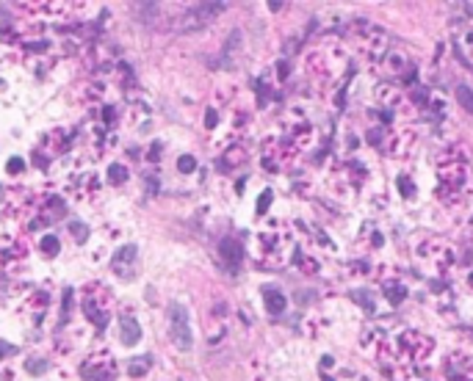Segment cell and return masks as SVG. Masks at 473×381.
<instances>
[{
    "mask_svg": "<svg viewBox=\"0 0 473 381\" xmlns=\"http://www.w3.org/2000/svg\"><path fill=\"white\" fill-rule=\"evenodd\" d=\"M80 309L86 315V320L97 329V334L105 332V326L111 323V312H114V293L108 285L103 282H86L80 288Z\"/></svg>",
    "mask_w": 473,
    "mask_h": 381,
    "instance_id": "obj_1",
    "label": "cell"
},
{
    "mask_svg": "<svg viewBox=\"0 0 473 381\" xmlns=\"http://www.w3.org/2000/svg\"><path fill=\"white\" fill-rule=\"evenodd\" d=\"M437 182H440V199L449 202V205H457L463 191H465V182H468V166L460 155L446 153L440 155L437 160Z\"/></svg>",
    "mask_w": 473,
    "mask_h": 381,
    "instance_id": "obj_2",
    "label": "cell"
},
{
    "mask_svg": "<svg viewBox=\"0 0 473 381\" xmlns=\"http://www.w3.org/2000/svg\"><path fill=\"white\" fill-rule=\"evenodd\" d=\"M294 251V238L291 232L280 224L263 229L257 235V257L269 268H283L288 263V254Z\"/></svg>",
    "mask_w": 473,
    "mask_h": 381,
    "instance_id": "obj_3",
    "label": "cell"
},
{
    "mask_svg": "<svg viewBox=\"0 0 473 381\" xmlns=\"http://www.w3.org/2000/svg\"><path fill=\"white\" fill-rule=\"evenodd\" d=\"M117 376H119L117 359H114V354L105 351V348L91 351V354L80 362V379L83 381H117Z\"/></svg>",
    "mask_w": 473,
    "mask_h": 381,
    "instance_id": "obj_4",
    "label": "cell"
},
{
    "mask_svg": "<svg viewBox=\"0 0 473 381\" xmlns=\"http://www.w3.org/2000/svg\"><path fill=\"white\" fill-rule=\"evenodd\" d=\"M435 351V340L421 334V332H404L398 337V354L404 362L415 365V362H423L429 354Z\"/></svg>",
    "mask_w": 473,
    "mask_h": 381,
    "instance_id": "obj_5",
    "label": "cell"
},
{
    "mask_svg": "<svg viewBox=\"0 0 473 381\" xmlns=\"http://www.w3.org/2000/svg\"><path fill=\"white\" fill-rule=\"evenodd\" d=\"M169 337L174 343V348L188 351L194 345V334H191V323H188V312L183 304H169Z\"/></svg>",
    "mask_w": 473,
    "mask_h": 381,
    "instance_id": "obj_6",
    "label": "cell"
},
{
    "mask_svg": "<svg viewBox=\"0 0 473 381\" xmlns=\"http://www.w3.org/2000/svg\"><path fill=\"white\" fill-rule=\"evenodd\" d=\"M371 67L380 72L382 77H401V80H412L415 67L404 53H385L380 59L371 61Z\"/></svg>",
    "mask_w": 473,
    "mask_h": 381,
    "instance_id": "obj_7",
    "label": "cell"
},
{
    "mask_svg": "<svg viewBox=\"0 0 473 381\" xmlns=\"http://www.w3.org/2000/svg\"><path fill=\"white\" fill-rule=\"evenodd\" d=\"M225 8H227L225 3H197V6H191V8L183 14V20L177 22V28H180V31H197V28H205V25H208L211 20H216Z\"/></svg>",
    "mask_w": 473,
    "mask_h": 381,
    "instance_id": "obj_8",
    "label": "cell"
},
{
    "mask_svg": "<svg viewBox=\"0 0 473 381\" xmlns=\"http://www.w3.org/2000/svg\"><path fill=\"white\" fill-rule=\"evenodd\" d=\"M421 257L432 260V263L440 265V268L457 265V249H454L446 238H429V240H423V243H421Z\"/></svg>",
    "mask_w": 473,
    "mask_h": 381,
    "instance_id": "obj_9",
    "label": "cell"
},
{
    "mask_svg": "<svg viewBox=\"0 0 473 381\" xmlns=\"http://www.w3.org/2000/svg\"><path fill=\"white\" fill-rule=\"evenodd\" d=\"M136 263H139V249L133 246V243H128V246H122L114 257H111V271L119 277V279H133V274H136Z\"/></svg>",
    "mask_w": 473,
    "mask_h": 381,
    "instance_id": "obj_10",
    "label": "cell"
},
{
    "mask_svg": "<svg viewBox=\"0 0 473 381\" xmlns=\"http://www.w3.org/2000/svg\"><path fill=\"white\" fill-rule=\"evenodd\" d=\"M446 376L449 381H473V359L463 351L446 357Z\"/></svg>",
    "mask_w": 473,
    "mask_h": 381,
    "instance_id": "obj_11",
    "label": "cell"
},
{
    "mask_svg": "<svg viewBox=\"0 0 473 381\" xmlns=\"http://www.w3.org/2000/svg\"><path fill=\"white\" fill-rule=\"evenodd\" d=\"M97 191H100V182H97V177H94L91 171H83V174L70 180V194H73L75 199H89V196H94Z\"/></svg>",
    "mask_w": 473,
    "mask_h": 381,
    "instance_id": "obj_12",
    "label": "cell"
},
{
    "mask_svg": "<svg viewBox=\"0 0 473 381\" xmlns=\"http://www.w3.org/2000/svg\"><path fill=\"white\" fill-rule=\"evenodd\" d=\"M47 309H50V296H47V290H33V293L25 299V312L31 315V320H33L36 326L45 320Z\"/></svg>",
    "mask_w": 473,
    "mask_h": 381,
    "instance_id": "obj_13",
    "label": "cell"
},
{
    "mask_svg": "<svg viewBox=\"0 0 473 381\" xmlns=\"http://www.w3.org/2000/svg\"><path fill=\"white\" fill-rule=\"evenodd\" d=\"M139 340H142V326H139L136 315L122 312L119 315V343L122 345H136Z\"/></svg>",
    "mask_w": 473,
    "mask_h": 381,
    "instance_id": "obj_14",
    "label": "cell"
},
{
    "mask_svg": "<svg viewBox=\"0 0 473 381\" xmlns=\"http://www.w3.org/2000/svg\"><path fill=\"white\" fill-rule=\"evenodd\" d=\"M219 257H222V263L236 274L241 260H243V246L238 243L236 238H225V240L219 243Z\"/></svg>",
    "mask_w": 473,
    "mask_h": 381,
    "instance_id": "obj_15",
    "label": "cell"
},
{
    "mask_svg": "<svg viewBox=\"0 0 473 381\" xmlns=\"http://www.w3.org/2000/svg\"><path fill=\"white\" fill-rule=\"evenodd\" d=\"M153 368H156L153 354H142V357H133V359L125 362V371H128L130 379H144L147 373H153Z\"/></svg>",
    "mask_w": 473,
    "mask_h": 381,
    "instance_id": "obj_16",
    "label": "cell"
},
{
    "mask_svg": "<svg viewBox=\"0 0 473 381\" xmlns=\"http://www.w3.org/2000/svg\"><path fill=\"white\" fill-rule=\"evenodd\" d=\"M377 97H380V102H382V105H388V108H401V105H404V100H407V94H404L401 88H396L393 83H380Z\"/></svg>",
    "mask_w": 473,
    "mask_h": 381,
    "instance_id": "obj_17",
    "label": "cell"
},
{
    "mask_svg": "<svg viewBox=\"0 0 473 381\" xmlns=\"http://www.w3.org/2000/svg\"><path fill=\"white\" fill-rule=\"evenodd\" d=\"M454 50H457L460 61H465L473 70V31H463L454 36Z\"/></svg>",
    "mask_w": 473,
    "mask_h": 381,
    "instance_id": "obj_18",
    "label": "cell"
},
{
    "mask_svg": "<svg viewBox=\"0 0 473 381\" xmlns=\"http://www.w3.org/2000/svg\"><path fill=\"white\" fill-rule=\"evenodd\" d=\"M263 302H266V309L271 315H283L285 306H288V299L277 290V288H263Z\"/></svg>",
    "mask_w": 473,
    "mask_h": 381,
    "instance_id": "obj_19",
    "label": "cell"
},
{
    "mask_svg": "<svg viewBox=\"0 0 473 381\" xmlns=\"http://www.w3.org/2000/svg\"><path fill=\"white\" fill-rule=\"evenodd\" d=\"M412 141H415V136L410 130L401 133V136H388L385 139V150L391 155H404L407 150H412Z\"/></svg>",
    "mask_w": 473,
    "mask_h": 381,
    "instance_id": "obj_20",
    "label": "cell"
},
{
    "mask_svg": "<svg viewBox=\"0 0 473 381\" xmlns=\"http://www.w3.org/2000/svg\"><path fill=\"white\" fill-rule=\"evenodd\" d=\"M39 251H42V254H45L47 260H53V257H56V254L61 251V240H59V238H56L53 232H47V235H45L42 240H39Z\"/></svg>",
    "mask_w": 473,
    "mask_h": 381,
    "instance_id": "obj_21",
    "label": "cell"
},
{
    "mask_svg": "<svg viewBox=\"0 0 473 381\" xmlns=\"http://www.w3.org/2000/svg\"><path fill=\"white\" fill-rule=\"evenodd\" d=\"M130 8H133V17H136V20H144V22H153L158 17V11H160L158 3H133Z\"/></svg>",
    "mask_w": 473,
    "mask_h": 381,
    "instance_id": "obj_22",
    "label": "cell"
},
{
    "mask_svg": "<svg viewBox=\"0 0 473 381\" xmlns=\"http://www.w3.org/2000/svg\"><path fill=\"white\" fill-rule=\"evenodd\" d=\"M246 160V150H241V147H233V150H227L225 157L219 160V169H225V171H230V169H236L238 163H243Z\"/></svg>",
    "mask_w": 473,
    "mask_h": 381,
    "instance_id": "obj_23",
    "label": "cell"
},
{
    "mask_svg": "<svg viewBox=\"0 0 473 381\" xmlns=\"http://www.w3.org/2000/svg\"><path fill=\"white\" fill-rule=\"evenodd\" d=\"M128 177H130L128 166H122V163H111V166H108V180H111V185H125Z\"/></svg>",
    "mask_w": 473,
    "mask_h": 381,
    "instance_id": "obj_24",
    "label": "cell"
},
{
    "mask_svg": "<svg viewBox=\"0 0 473 381\" xmlns=\"http://www.w3.org/2000/svg\"><path fill=\"white\" fill-rule=\"evenodd\" d=\"M385 296L391 299V304H401L407 299V288L398 282H385Z\"/></svg>",
    "mask_w": 473,
    "mask_h": 381,
    "instance_id": "obj_25",
    "label": "cell"
},
{
    "mask_svg": "<svg viewBox=\"0 0 473 381\" xmlns=\"http://www.w3.org/2000/svg\"><path fill=\"white\" fill-rule=\"evenodd\" d=\"M294 263L302 265L305 274H315V271H318V263H315L313 257H308L305 251H294Z\"/></svg>",
    "mask_w": 473,
    "mask_h": 381,
    "instance_id": "obj_26",
    "label": "cell"
},
{
    "mask_svg": "<svg viewBox=\"0 0 473 381\" xmlns=\"http://www.w3.org/2000/svg\"><path fill=\"white\" fill-rule=\"evenodd\" d=\"M25 371H28L31 376H42V373L47 371V359H42V357H31V359L25 362Z\"/></svg>",
    "mask_w": 473,
    "mask_h": 381,
    "instance_id": "obj_27",
    "label": "cell"
},
{
    "mask_svg": "<svg viewBox=\"0 0 473 381\" xmlns=\"http://www.w3.org/2000/svg\"><path fill=\"white\" fill-rule=\"evenodd\" d=\"M457 100H460V105H463L465 111H471L473 114V88H468V86H457Z\"/></svg>",
    "mask_w": 473,
    "mask_h": 381,
    "instance_id": "obj_28",
    "label": "cell"
},
{
    "mask_svg": "<svg viewBox=\"0 0 473 381\" xmlns=\"http://www.w3.org/2000/svg\"><path fill=\"white\" fill-rule=\"evenodd\" d=\"M70 232H73L75 243H86V238H89V227L83 221H70Z\"/></svg>",
    "mask_w": 473,
    "mask_h": 381,
    "instance_id": "obj_29",
    "label": "cell"
},
{
    "mask_svg": "<svg viewBox=\"0 0 473 381\" xmlns=\"http://www.w3.org/2000/svg\"><path fill=\"white\" fill-rule=\"evenodd\" d=\"M197 169V160L191 157V155H180L177 157V171H183V174H191Z\"/></svg>",
    "mask_w": 473,
    "mask_h": 381,
    "instance_id": "obj_30",
    "label": "cell"
},
{
    "mask_svg": "<svg viewBox=\"0 0 473 381\" xmlns=\"http://www.w3.org/2000/svg\"><path fill=\"white\" fill-rule=\"evenodd\" d=\"M271 199H274V194H271V191H263V194H260V199H257V213H260V216L269 210Z\"/></svg>",
    "mask_w": 473,
    "mask_h": 381,
    "instance_id": "obj_31",
    "label": "cell"
},
{
    "mask_svg": "<svg viewBox=\"0 0 473 381\" xmlns=\"http://www.w3.org/2000/svg\"><path fill=\"white\" fill-rule=\"evenodd\" d=\"M22 169H25V160H22V157H11V160H8V171H11V174H20Z\"/></svg>",
    "mask_w": 473,
    "mask_h": 381,
    "instance_id": "obj_32",
    "label": "cell"
},
{
    "mask_svg": "<svg viewBox=\"0 0 473 381\" xmlns=\"http://www.w3.org/2000/svg\"><path fill=\"white\" fill-rule=\"evenodd\" d=\"M398 185H401V194H404V196H412V194H415V185H412V180L401 177V180H398Z\"/></svg>",
    "mask_w": 473,
    "mask_h": 381,
    "instance_id": "obj_33",
    "label": "cell"
},
{
    "mask_svg": "<svg viewBox=\"0 0 473 381\" xmlns=\"http://www.w3.org/2000/svg\"><path fill=\"white\" fill-rule=\"evenodd\" d=\"M17 354V348L14 345H8V343H3L0 340V359H6V357H14Z\"/></svg>",
    "mask_w": 473,
    "mask_h": 381,
    "instance_id": "obj_34",
    "label": "cell"
},
{
    "mask_svg": "<svg viewBox=\"0 0 473 381\" xmlns=\"http://www.w3.org/2000/svg\"><path fill=\"white\" fill-rule=\"evenodd\" d=\"M0 381H17V376H14V371H8V368H0Z\"/></svg>",
    "mask_w": 473,
    "mask_h": 381,
    "instance_id": "obj_35",
    "label": "cell"
},
{
    "mask_svg": "<svg viewBox=\"0 0 473 381\" xmlns=\"http://www.w3.org/2000/svg\"><path fill=\"white\" fill-rule=\"evenodd\" d=\"M208 122H205V127H216V111H208V116H205Z\"/></svg>",
    "mask_w": 473,
    "mask_h": 381,
    "instance_id": "obj_36",
    "label": "cell"
},
{
    "mask_svg": "<svg viewBox=\"0 0 473 381\" xmlns=\"http://www.w3.org/2000/svg\"><path fill=\"white\" fill-rule=\"evenodd\" d=\"M468 285H471V288H473V274H471V277H468Z\"/></svg>",
    "mask_w": 473,
    "mask_h": 381,
    "instance_id": "obj_37",
    "label": "cell"
}]
</instances>
